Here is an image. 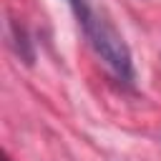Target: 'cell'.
<instances>
[{"mask_svg":"<svg viewBox=\"0 0 161 161\" xmlns=\"http://www.w3.org/2000/svg\"><path fill=\"white\" fill-rule=\"evenodd\" d=\"M86 40L91 43V48L96 50V55L113 70V75L118 80H123L126 86L133 83L136 78V70H133V58H131V48L128 43L123 40V35L116 30V25L106 18V15H98L93 8L86 18L78 20Z\"/></svg>","mask_w":161,"mask_h":161,"instance_id":"6da1fadb","label":"cell"},{"mask_svg":"<svg viewBox=\"0 0 161 161\" xmlns=\"http://www.w3.org/2000/svg\"><path fill=\"white\" fill-rule=\"evenodd\" d=\"M10 38H13V45H15V53L28 63V65H33V60H35V53H33V43H30V38H28V33H25V28L20 25V23H10Z\"/></svg>","mask_w":161,"mask_h":161,"instance_id":"7a4b0ae2","label":"cell"},{"mask_svg":"<svg viewBox=\"0 0 161 161\" xmlns=\"http://www.w3.org/2000/svg\"><path fill=\"white\" fill-rule=\"evenodd\" d=\"M3 161H13V158H8V156H3Z\"/></svg>","mask_w":161,"mask_h":161,"instance_id":"3957f363","label":"cell"}]
</instances>
